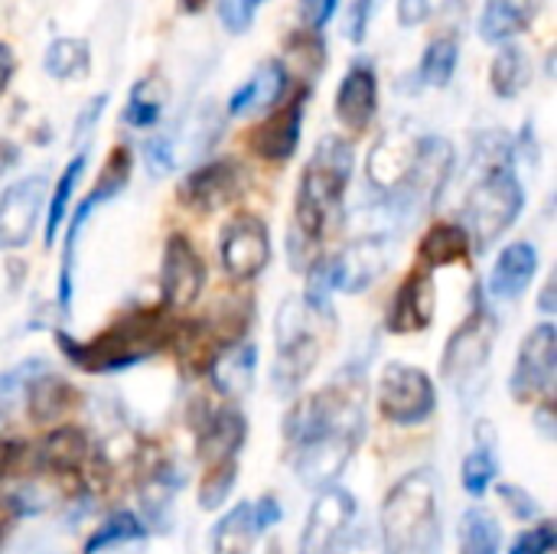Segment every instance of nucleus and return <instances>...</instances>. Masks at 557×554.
<instances>
[{"mask_svg":"<svg viewBox=\"0 0 557 554\" xmlns=\"http://www.w3.org/2000/svg\"><path fill=\"white\" fill-rule=\"evenodd\" d=\"M59 353L82 372H124L144 359H150L166 343V307H144L114 320L104 333L88 343L72 340L69 333H55Z\"/></svg>","mask_w":557,"mask_h":554,"instance_id":"nucleus-1","label":"nucleus"},{"mask_svg":"<svg viewBox=\"0 0 557 554\" xmlns=\"http://www.w3.org/2000/svg\"><path fill=\"white\" fill-rule=\"evenodd\" d=\"M385 554H441V500L434 470H414L392 487L379 516Z\"/></svg>","mask_w":557,"mask_h":554,"instance_id":"nucleus-2","label":"nucleus"},{"mask_svg":"<svg viewBox=\"0 0 557 554\" xmlns=\"http://www.w3.org/2000/svg\"><path fill=\"white\" fill-rule=\"evenodd\" d=\"M352 180V147L343 137H323L304 167L294 199V229L304 242L320 245L330 219L343 209V196Z\"/></svg>","mask_w":557,"mask_h":554,"instance_id":"nucleus-3","label":"nucleus"},{"mask_svg":"<svg viewBox=\"0 0 557 554\" xmlns=\"http://www.w3.org/2000/svg\"><path fill=\"white\" fill-rule=\"evenodd\" d=\"M522 209H525V186L516 167L503 163V167L483 170L480 183L470 189L467 206H463V219H467L463 232L470 235V245L486 251L519 222Z\"/></svg>","mask_w":557,"mask_h":554,"instance_id":"nucleus-4","label":"nucleus"},{"mask_svg":"<svg viewBox=\"0 0 557 554\" xmlns=\"http://www.w3.org/2000/svg\"><path fill=\"white\" fill-rule=\"evenodd\" d=\"M310 320H313V313L297 297H287L277 310V320H274L277 359L271 369V385L281 398H294L320 362L323 343L313 333Z\"/></svg>","mask_w":557,"mask_h":554,"instance_id":"nucleus-5","label":"nucleus"},{"mask_svg":"<svg viewBox=\"0 0 557 554\" xmlns=\"http://www.w3.org/2000/svg\"><path fill=\"white\" fill-rule=\"evenodd\" d=\"M131 170H134V157L127 147H114L104 160V170L98 173L91 193L78 202L75 216L69 219V229H65V242H62V261H59V284H55V304H59V313L69 317L72 313V294H75V258H78V242H82V232L85 225L91 222L95 209L111 202L114 196L124 193L127 180H131Z\"/></svg>","mask_w":557,"mask_h":554,"instance_id":"nucleus-6","label":"nucleus"},{"mask_svg":"<svg viewBox=\"0 0 557 554\" xmlns=\"http://www.w3.org/2000/svg\"><path fill=\"white\" fill-rule=\"evenodd\" d=\"M496 333H499V320L493 307L480 297L476 307L467 313V320L450 333L441 356V376L460 392H467L480 379V372H486L496 346Z\"/></svg>","mask_w":557,"mask_h":554,"instance_id":"nucleus-7","label":"nucleus"},{"mask_svg":"<svg viewBox=\"0 0 557 554\" xmlns=\"http://www.w3.org/2000/svg\"><path fill=\"white\" fill-rule=\"evenodd\" d=\"M375 402L385 421L414 428L424 424L437 408V389L428 372L408 362H388L375 385Z\"/></svg>","mask_w":557,"mask_h":554,"instance_id":"nucleus-8","label":"nucleus"},{"mask_svg":"<svg viewBox=\"0 0 557 554\" xmlns=\"http://www.w3.org/2000/svg\"><path fill=\"white\" fill-rule=\"evenodd\" d=\"M219 258L228 278L251 281L271 264V232L261 216L242 212L225 222L219 238Z\"/></svg>","mask_w":557,"mask_h":554,"instance_id":"nucleus-9","label":"nucleus"},{"mask_svg":"<svg viewBox=\"0 0 557 554\" xmlns=\"http://www.w3.org/2000/svg\"><path fill=\"white\" fill-rule=\"evenodd\" d=\"M557 372V330L552 323H539L519 349L516 372L509 379V392L516 402H532L539 395H552Z\"/></svg>","mask_w":557,"mask_h":554,"instance_id":"nucleus-10","label":"nucleus"},{"mask_svg":"<svg viewBox=\"0 0 557 554\" xmlns=\"http://www.w3.org/2000/svg\"><path fill=\"white\" fill-rule=\"evenodd\" d=\"M46 206V176H23L0 193V251L29 245Z\"/></svg>","mask_w":557,"mask_h":554,"instance_id":"nucleus-11","label":"nucleus"},{"mask_svg":"<svg viewBox=\"0 0 557 554\" xmlns=\"http://www.w3.org/2000/svg\"><path fill=\"white\" fill-rule=\"evenodd\" d=\"M356 522V500L352 493L330 487L317 496L304 535H300V554H333L336 545L349 535Z\"/></svg>","mask_w":557,"mask_h":554,"instance_id":"nucleus-12","label":"nucleus"},{"mask_svg":"<svg viewBox=\"0 0 557 554\" xmlns=\"http://www.w3.org/2000/svg\"><path fill=\"white\" fill-rule=\"evenodd\" d=\"M242 186H245V173L232 157L209 160L183 176L180 202L196 212H215V209L228 206L242 193Z\"/></svg>","mask_w":557,"mask_h":554,"instance_id":"nucleus-13","label":"nucleus"},{"mask_svg":"<svg viewBox=\"0 0 557 554\" xmlns=\"http://www.w3.org/2000/svg\"><path fill=\"white\" fill-rule=\"evenodd\" d=\"M163 304L173 310L189 307L206 287V264L186 235H170L163 245Z\"/></svg>","mask_w":557,"mask_h":554,"instance_id":"nucleus-14","label":"nucleus"},{"mask_svg":"<svg viewBox=\"0 0 557 554\" xmlns=\"http://www.w3.org/2000/svg\"><path fill=\"white\" fill-rule=\"evenodd\" d=\"M418 147H421V137L411 134L408 127L382 134V140H379V144L372 147V153H369V183H372L382 196L398 193V189L408 183L411 170H414Z\"/></svg>","mask_w":557,"mask_h":554,"instance_id":"nucleus-15","label":"nucleus"},{"mask_svg":"<svg viewBox=\"0 0 557 554\" xmlns=\"http://www.w3.org/2000/svg\"><path fill=\"white\" fill-rule=\"evenodd\" d=\"M437 310V294H434V278L431 271L418 268L414 274L405 278V284L395 291V300L388 307V333L408 336V333H421L431 327Z\"/></svg>","mask_w":557,"mask_h":554,"instance_id":"nucleus-16","label":"nucleus"},{"mask_svg":"<svg viewBox=\"0 0 557 554\" xmlns=\"http://www.w3.org/2000/svg\"><path fill=\"white\" fill-rule=\"evenodd\" d=\"M245 441H248V418L238 408H215L196 428V457L206 467L238 460Z\"/></svg>","mask_w":557,"mask_h":554,"instance_id":"nucleus-17","label":"nucleus"},{"mask_svg":"<svg viewBox=\"0 0 557 554\" xmlns=\"http://www.w3.org/2000/svg\"><path fill=\"white\" fill-rule=\"evenodd\" d=\"M379 111V75L375 65L359 59L349 65V72L339 82L336 91V118L349 131H366Z\"/></svg>","mask_w":557,"mask_h":554,"instance_id":"nucleus-18","label":"nucleus"},{"mask_svg":"<svg viewBox=\"0 0 557 554\" xmlns=\"http://www.w3.org/2000/svg\"><path fill=\"white\" fill-rule=\"evenodd\" d=\"M304 108H307V91L294 101H287L281 111H274L268 121H261L251 134V150L261 160L284 163L297 153L300 131H304Z\"/></svg>","mask_w":557,"mask_h":554,"instance_id":"nucleus-19","label":"nucleus"},{"mask_svg":"<svg viewBox=\"0 0 557 554\" xmlns=\"http://www.w3.org/2000/svg\"><path fill=\"white\" fill-rule=\"evenodd\" d=\"M388 238L385 235H366L352 242L339 258V291L362 294L369 291L388 268Z\"/></svg>","mask_w":557,"mask_h":554,"instance_id":"nucleus-20","label":"nucleus"},{"mask_svg":"<svg viewBox=\"0 0 557 554\" xmlns=\"http://www.w3.org/2000/svg\"><path fill=\"white\" fill-rule=\"evenodd\" d=\"M539 274V248L532 242H512L499 251L493 274H490V294L496 300H519L532 287Z\"/></svg>","mask_w":557,"mask_h":554,"instance_id":"nucleus-21","label":"nucleus"},{"mask_svg":"<svg viewBox=\"0 0 557 554\" xmlns=\"http://www.w3.org/2000/svg\"><path fill=\"white\" fill-rule=\"evenodd\" d=\"M287 91V65L281 59H271L264 65H258V72L238 85L228 98V114L232 118H248V114H261L271 104L281 101V95Z\"/></svg>","mask_w":557,"mask_h":554,"instance_id":"nucleus-22","label":"nucleus"},{"mask_svg":"<svg viewBox=\"0 0 557 554\" xmlns=\"http://www.w3.org/2000/svg\"><path fill=\"white\" fill-rule=\"evenodd\" d=\"M212 382L225 398H245L255 389L258 376V346L248 340H238L232 346H222L219 359L212 362Z\"/></svg>","mask_w":557,"mask_h":554,"instance_id":"nucleus-23","label":"nucleus"},{"mask_svg":"<svg viewBox=\"0 0 557 554\" xmlns=\"http://www.w3.org/2000/svg\"><path fill=\"white\" fill-rule=\"evenodd\" d=\"M173 343V356L186 372H209L212 362L222 353V336L209 320H186L183 327H176V333L170 336Z\"/></svg>","mask_w":557,"mask_h":554,"instance_id":"nucleus-24","label":"nucleus"},{"mask_svg":"<svg viewBox=\"0 0 557 554\" xmlns=\"http://www.w3.org/2000/svg\"><path fill=\"white\" fill-rule=\"evenodd\" d=\"M26 411L33 418V424H52L62 421L75 405H78V392L55 372H42L29 382L26 389Z\"/></svg>","mask_w":557,"mask_h":554,"instance_id":"nucleus-25","label":"nucleus"},{"mask_svg":"<svg viewBox=\"0 0 557 554\" xmlns=\"http://www.w3.org/2000/svg\"><path fill=\"white\" fill-rule=\"evenodd\" d=\"M85 460H88V434L72 424L52 431L36 451V467L52 470V473H72Z\"/></svg>","mask_w":557,"mask_h":554,"instance_id":"nucleus-26","label":"nucleus"},{"mask_svg":"<svg viewBox=\"0 0 557 554\" xmlns=\"http://www.w3.org/2000/svg\"><path fill=\"white\" fill-rule=\"evenodd\" d=\"M421 268L434 271V268H447V264H460L470 258V235L463 232V225L454 222H437L428 229V235L421 238Z\"/></svg>","mask_w":557,"mask_h":554,"instance_id":"nucleus-27","label":"nucleus"},{"mask_svg":"<svg viewBox=\"0 0 557 554\" xmlns=\"http://www.w3.org/2000/svg\"><path fill=\"white\" fill-rule=\"evenodd\" d=\"M529 26H532V10L525 0H486L480 13V36L496 46L509 42Z\"/></svg>","mask_w":557,"mask_h":554,"instance_id":"nucleus-28","label":"nucleus"},{"mask_svg":"<svg viewBox=\"0 0 557 554\" xmlns=\"http://www.w3.org/2000/svg\"><path fill=\"white\" fill-rule=\"evenodd\" d=\"M166 95H170V88H166V82H163L160 72L144 75V78L131 88L127 104H124V111H121V121H124L127 127H137V131H140V127H153V124L160 121L163 108H166Z\"/></svg>","mask_w":557,"mask_h":554,"instance_id":"nucleus-29","label":"nucleus"},{"mask_svg":"<svg viewBox=\"0 0 557 554\" xmlns=\"http://www.w3.org/2000/svg\"><path fill=\"white\" fill-rule=\"evenodd\" d=\"M480 438V434H476ZM496 473H499V457H496V434L490 431L486 424V441L480 438L476 447L467 454L463 467H460V483L467 490V496L473 500H483L490 493V487L496 483Z\"/></svg>","mask_w":557,"mask_h":554,"instance_id":"nucleus-30","label":"nucleus"},{"mask_svg":"<svg viewBox=\"0 0 557 554\" xmlns=\"http://www.w3.org/2000/svg\"><path fill=\"white\" fill-rule=\"evenodd\" d=\"M339 291V258L336 255H323L307 268V287H304V307L313 317H333V294Z\"/></svg>","mask_w":557,"mask_h":554,"instance_id":"nucleus-31","label":"nucleus"},{"mask_svg":"<svg viewBox=\"0 0 557 554\" xmlns=\"http://www.w3.org/2000/svg\"><path fill=\"white\" fill-rule=\"evenodd\" d=\"M42 69H46L49 78H59V82L85 78L88 69H91V49H88V42H82V39L59 36V39H52V42L46 46Z\"/></svg>","mask_w":557,"mask_h":554,"instance_id":"nucleus-32","label":"nucleus"},{"mask_svg":"<svg viewBox=\"0 0 557 554\" xmlns=\"http://www.w3.org/2000/svg\"><path fill=\"white\" fill-rule=\"evenodd\" d=\"M457 535H460V554H499L503 549L499 519L483 506H473L460 516Z\"/></svg>","mask_w":557,"mask_h":554,"instance_id":"nucleus-33","label":"nucleus"},{"mask_svg":"<svg viewBox=\"0 0 557 554\" xmlns=\"http://www.w3.org/2000/svg\"><path fill=\"white\" fill-rule=\"evenodd\" d=\"M532 82V62L519 46H503L490 69V85L496 98H516Z\"/></svg>","mask_w":557,"mask_h":554,"instance_id":"nucleus-34","label":"nucleus"},{"mask_svg":"<svg viewBox=\"0 0 557 554\" xmlns=\"http://www.w3.org/2000/svg\"><path fill=\"white\" fill-rule=\"evenodd\" d=\"M258 539L261 535H258L255 519H251V503H242L215 526L212 554H251Z\"/></svg>","mask_w":557,"mask_h":554,"instance_id":"nucleus-35","label":"nucleus"},{"mask_svg":"<svg viewBox=\"0 0 557 554\" xmlns=\"http://www.w3.org/2000/svg\"><path fill=\"white\" fill-rule=\"evenodd\" d=\"M85 163H88V157H85V150H78L69 160V167L62 170V176H59V183H55V189L49 196V209H46V245H55V238H59V232H62V225L69 219V202H72V193H75V186H78V180L85 173Z\"/></svg>","mask_w":557,"mask_h":554,"instance_id":"nucleus-36","label":"nucleus"},{"mask_svg":"<svg viewBox=\"0 0 557 554\" xmlns=\"http://www.w3.org/2000/svg\"><path fill=\"white\" fill-rule=\"evenodd\" d=\"M457 62H460V42L450 39V36H437V39H431L424 46L418 75H421L424 85L444 88V85H450V78L457 72Z\"/></svg>","mask_w":557,"mask_h":554,"instance_id":"nucleus-37","label":"nucleus"},{"mask_svg":"<svg viewBox=\"0 0 557 554\" xmlns=\"http://www.w3.org/2000/svg\"><path fill=\"white\" fill-rule=\"evenodd\" d=\"M147 529L134 513H114L104 526H98V532L85 542V554H101L111 549H127V545H144Z\"/></svg>","mask_w":557,"mask_h":554,"instance_id":"nucleus-38","label":"nucleus"},{"mask_svg":"<svg viewBox=\"0 0 557 554\" xmlns=\"http://www.w3.org/2000/svg\"><path fill=\"white\" fill-rule=\"evenodd\" d=\"M49 366L46 359H23L13 369L0 372V424H7L13 418V411L20 408V402L26 398V389L36 376H42Z\"/></svg>","mask_w":557,"mask_h":554,"instance_id":"nucleus-39","label":"nucleus"},{"mask_svg":"<svg viewBox=\"0 0 557 554\" xmlns=\"http://www.w3.org/2000/svg\"><path fill=\"white\" fill-rule=\"evenodd\" d=\"M238 483V460H225L206 470L202 483H199V509L215 513L228 503L232 490Z\"/></svg>","mask_w":557,"mask_h":554,"instance_id":"nucleus-40","label":"nucleus"},{"mask_svg":"<svg viewBox=\"0 0 557 554\" xmlns=\"http://www.w3.org/2000/svg\"><path fill=\"white\" fill-rule=\"evenodd\" d=\"M264 3L268 0H219V23L228 33L242 36V33H248L255 26V16H258V10Z\"/></svg>","mask_w":557,"mask_h":554,"instance_id":"nucleus-41","label":"nucleus"},{"mask_svg":"<svg viewBox=\"0 0 557 554\" xmlns=\"http://www.w3.org/2000/svg\"><path fill=\"white\" fill-rule=\"evenodd\" d=\"M144 163H147L150 176H166V173H173V167H176V137H170V134L150 137V140L144 144Z\"/></svg>","mask_w":557,"mask_h":554,"instance_id":"nucleus-42","label":"nucleus"},{"mask_svg":"<svg viewBox=\"0 0 557 554\" xmlns=\"http://www.w3.org/2000/svg\"><path fill=\"white\" fill-rule=\"evenodd\" d=\"M557 545V529L555 522H539V526H532V529H525L516 542H512V549L509 554H552Z\"/></svg>","mask_w":557,"mask_h":554,"instance_id":"nucleus-43","label":"nucleus"},{"mask_svg":"<svg viewBox=\"0 0 557 554\" xmlns=\"http://www.w3.org/2000/svg\"><path fill=\"white\" fill-rule=\"evenodd\" d=\"M382 3L385 0H352L349 3V13H346V36H349V42H366L369 26H372V20H375Z\"/></svg>","mask_w":557,"mask_h":554,"instance_id":"nucleus-44","label":"nucleus"},{"mask_svg":"<svg viewBox=\"0 0 557 554\" xmlns=\"http://www.w3.org/2000/svg\"><path fill=\"white\" fill-rule=\"evenodd\" d=\"M499 500H503L506 513L512 519H519V522H532L542 513L539 503H535V496L529 490H522V487H512V483H503L499 487Z\"/></svg>","mask_w":557,"mask_h":554,"instance_id":"nucleus-45","label":"nucleus"},{"mask_svg":"<svg viewBox=\"0 0 557 554\" xmlns=\"http://www.w3.org/2000/svg\"><path fill=\"white\" fill-rule=\"evenodd\" d=\"M336 7H339V0H300V23L310 33H320L333 20Z\"/></svg>","mask_w":557,"mask_h":554,"instance_id":"nucleus-46","label":"nucleus"},{"mask_svg":"<svg viewBox=\"0 0 557 554\" xmlns=\"http://www.w3.org/2000/svg\"><path fill=\"white\" fill-rule=\"evenodd\" d=\"M333 554H385V552H382V542L375 539V532L352 526V529H349V535L336 545V552Z\"/></svg>","mask_w":557,"mask_h":554,"instance_id":"nucleus-47","label":"nucleus"},{"mask_svg":"<svg viewBox=\"0 0 557 554\" xmlns=\"http://www.w3.org/2000/svg\"><path fill=\"white\" fill-rule=\"evenodd\" d=\"M104 104H108V95H95V98L78 111V121H75V131H72V144H82V140H85V134H91V127L98 124V118H101Z\"/></svg>","mask_w":557,"mask_h":554,"instance_id":"nucleus-48","label":"nucleus"},{"mask_svg":"<svg viewBox=\"0 0 557 554\" xmlns=\"http://www.w3.org/2000/svg\"><path fill=\"white\" fill-rule=\"evenodd\" d=\"M281 503L274 496H261L258 503H251V519H255V529L258 535H264L268 529H274L281 522Z\"/></svg>","mask_w":557,"mask_h":554,"instance_id":"nucleus-49","label":"nucleus"},{"mask_svg":"<svg viewBox=\"0 0 557 554\" xmlns=\"http://www.w3.org/2000/svg\"><path fill=\"white\" fill-rule=\"evenodd\" d=\"M23 460H26V444L0 438V480L13 477L23 467Z\"/></svg>","mask_w":557,"mask_h":554,"instance_id":"nucleus-50","label":"nucleus"},{"mask_svg":"<svg viewBox=\"0 0 557 554\" xmlns=\"http://www.w3.org/2000/svg\"><path fill=\"white\" fill-rule=\"evenodd\" d=\"M431 16V0H398V23L401 26H421Z\"/></svg>","mask_w":557,"mask_h":554,"instance_id":"nucleus-51","label":"nucleus"},{"mask_svg":"<svg viewBox=\"0 0 557 554\" xmlns=\"http://www.w3.org/2000/svg\"><path fill=\"white\" fill-rule=\"evenodd\" d=\"M13 72H16V56H13V49L7 42H0V95L10 85Z\"/></svg>","mask_w":557,"mask_h":554,"instance_id":"nucleus-52","label":"nucleus"},{"mask_svg":"<svg viewBox=\"0 0 557 554\" xmlns=\"http://www.w3.org/2000/svg\"><path fill=\"white\" fill-rule=\"evenodd\" d=\"M16 163H20V147H16L13 140L0 137V176H3V173H10Z\"/></svg>","mask_w":557,"mask_h":554,"instance_id":"nucleus-53","label":"nucleus"},{"mask_svg":"<svg viewBox=\"0 0 557 554\" xmlns=\"http://www.w3.org/2000/svg\"><path fill=\"white\" fill-rule=\"evenodd\" d=\"M539 307H542V313H555L557 310L555 307V278L545 284V294H542V304H539Z\"/></svg>","mask_w":557,"mask_h":554,"instance_id":"nucleus-54","label":"nucleus"},{"mask_svg":"<svg viewBox=\"0 0 557 554\" xmlns=\"http://www.w3.org/2000/svg\"><path fill=\"white\" fill-rule=\"evenodd\" d=\"M539 428H542L548 438L555 434V428H552V402H545V405H542V411H539Z\"/></svg>","mask_w":557,"mask_h":554,"instance_id":"nucleus-55","label":"nucleus"},{"mask_svg":"<svg viewBox=\"0 0 557 554\" xmlns=\"http://www.w3.org/2000/svg\"><path fill=\"white\" fill-rule=\"evenodd\" d=\"M180 7H183L186 13H199V10L206 7V0H180Z\"/></svg>","mask_w":557,"mask_h":554,"instance_id":"nucleus-56","label":"nucleus"},{"mask_svg":"<svg viewBox=\"0 0 557 554\" xmlns=\"http://www.w3.org/2000/svg\"><path fill=\"white\" fill-rule=\"evenodd\" d=\"M0 542H3V529H0Z\"/></svg>","mask_w":557,"mask_h":554,"instance_id":"nucleus-57","label":"nucleus"}]
</instances>
